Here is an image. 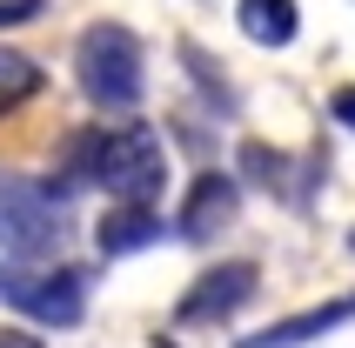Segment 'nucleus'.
Wrapping results in <instances>:
<instances>
[{"instance_id": "nucleus-1", "label": "nucleus", "mask_w": 355, "mask_h": 348, "mask_svg": "<svg viewBox=\"0 0 355 348\" xmlns=\"http://www.w3.org/2000/svg\"><path fill=\"white\" fill-rule=\"evenodd\" d=\"M60 188H107L114 208H155V194L168 188V148L148 121H101L67 141Z\"/></svg>"}, {"instance_id": "nucleus-2", "label": "nucleus", "mask_w": 355, "mask_h": 348, "mask_svg": "<svg viewBox=\"0 0 355 348\" xmlns=\"http://www.w3.org/2000/svg\"><path fill=\"white\" fill-rule=\"evenodd\" d=\"M74 80L94 107H135L148 94V74H141V40L121 27V20H94L87 34L74 40Z\"/></svg>"}, {"instance_id": "nucleus-3", "label": "nucleus", "mask_w": 355, "mask_h": 348, "mask_svg": "<svg viewBox=\"0 0 355 348\" xmlns=\"http://www.w3.org/2000/svg\"><path fill=\"white\" fill-rule=\"evenodd\" d=\"M67 234V188L0 174V248L14 261H47Z\"/></svg>"}, {"instance_id": "nucleus-4", "label": "nucleus", "mask_w": 355, "mask_h": 348, "mask_svg": "<svg viewBox=\"0 0 355 348\" xmlns=\"http://www.w3.org/2000/svg\"><path fill=\"white\" fill-rule=\"evenodd\" d=\"M0 302L20 308L27 322H40V329H74L87 315V275L74 261H7Z\"/></svg>"}, {"instance_id": "nucleus-5", "label": "nucleus", "mask_w": 355, "mask_h": 348, "mask_svg": "<svg viewBox=\"0 0 355 348\" xmlns=\"http://www.w3.org/2000/svg\"><path fill=\"white\" fill-rule=\"evenodd\" d=\"M255 288H261V268H255V261H215L208 275H195V281H188L175 322H181V329L228 322L235 308H248V302H255Z\"/></svg>"}, {"instance_id": "nucleus-6", "label": "nucleus", "mask_w": 355, "mask_h": 348, "mask_svg": "<svg viewBox=\"0 0 355 348\" xmlns=\"http://www.w3.org/2000/svg\"><path fill=\"white\" fill-rule=\"evenodd\" d=\"M235 214H241V188H235V174H195V188H188V201H181L175 214V234L181 241H215V234L235 228Z\"/></svg>"}, {"instance_id": "nucleus-7", "label": "nucleus", "mask_w": 355, "mask_h": 348, "mask_svg": "<svg viewBox=\"0 0 355 348\" xmlns=\"http://www.w3.org/2000/svg\"><path fill=\"white\" fill-rule=\"evenodd\" d=\"M342 322H355V295L322 302V308H302V315H288V322H275V329H261V335H241L235 348H302V342H315V335L342 329Z\"/></svg>"}, {"instance_id": "nucleus-8", "label": "nucleus", "mask_w": 355, "mask_h": 348, "mask_svg": "<svg viewBox=\"0 0 355 348\" xmlns=\"http://www.w3.org/2000/svg\"><path fill=\"white\" fill-rule=\"evenodd\" d=\"M161 234H168V221H161L155 208H107V214H101V228H94V248L107 254V261H121V254L155 248Z\"/></svg>"}, {"instance_id": "nucleus-9", "label": "nucleus", "mask_w": 355, "mask_h": 348, "mask_svg": "<svg viewBox=\"0 0 355 348\" xmlns=\"http://www.w3.org/2000/svg\"><path fill=\"white\" fill-rule=\"evenodd\" d=\"M235 20L255 47H288L302 34V7L295 0H235Z\"/></svg>"}, {"instance_id": "nucleus-10", "label": "nucleus", "mask_w": 355, "mask_h": 348, "mask_svg": "<svg viewBox=\"0 0 355 348\" xmlns=\"http://www.w3.org/2000/svg\"><path fill=\"white\" fill-rule=\"evenodd\" d=\"M288 168H302V161L282 155V148H261V141H248V148H241V174H248L261 194H275V201H295V208H302V188L288 181Z\"/></svg>"}, {"instance_id": "nucleus-11", "label": "nucleus", "mask_w": 355, "mask_h": 348, "mask_svg": "<svg viewBox=\"0 0 355 348\" xmlns=\"http://www.w3.org/2000/svg\"><path fill=\"white\" fill-rule=\"evenodd\" d=\"M34 94H40V67L27 54H7V47H0V114L20 107V101H34Z\"/></svg>"}, {"instance_id": "nucleus-12", "label": "nucleus", "mask_w": 355, "mask_h": 348, "mask_svg": "<svg viewBox=\"0 0 355 348\" xmlns=\"http://www.w3.org/2000/svg\"><path fill=\"white\" fill-rule=\"evenodd\" d=\"M47 0H0V27H20V20H34Z\"/></svg>"}, {"instance_id": "nucleus-13", "label": "nucleus", "mask_w": 355, "mask_h": 348, "mask_svg": "<svg viewBox=\"0 0 355 348\" xmlns=\"http://www.w3.org/2000/svg\"><path fill=\"white\" fill-rule=\"evenodd\" d=\"M329 121H342V128H355V87H336V101H329Z\"/></svg>"}, {"instance_id": "nucleus-14", "label": "nucleus", "mask_w": 355, "mask_h": 348, "mask_svg": "<svg viewBox=\"0 0 355 348\" xmlns=\"http://www.w3.org/2000/svg\"><path fill=\"white\" fill-rule=\"evenodd\" d=\"M0 348H40V335H20V329H0Z\"/></svg>"}, {"instance_id": "nucleus-15", "label": "nucleus", "mask_w": 355, "mask_h": 348, "mask_svg": "<svg viewBox=\"0 0 355 348\" xmlns=\"http://www.w3.org/2000/svg\"><path fill=\"white\" fill-rule=\"evenodd\" d=\"M349 248H355V234H349Z\"/></svg>"}]
</instances>
